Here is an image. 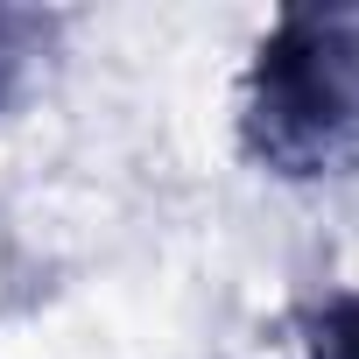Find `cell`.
Returning <instances> with one entry per match:
<instances>
[{
  "label": "cell",
  "mask_w": 359,
  "mask_h": 359,
  "mask_svg": "<svg viewBox=\"0 0 359 359\" xmlns=\"http://www.w3.org/2000/svg\"><path fill=\"white\" fill-rule=\"evenodd\" d=\"M303 359H359V289H338L310 310Z\"/></svg>",
  "instance_id": "cell-3"
},
{
  "label": "cell",
  "mask_w": 359,
  "mask_h": 359,
  "mask_svg": "<svg viewBox=\"0 0 359 359\" xmlns=\"http://www.w3.org/2000/svg\"><path fill=\"white\" fill-rule=\"evenodd\" d=\"M50 15H36V8H0V106L15 99V85L29 78V64L43 57V43H50Z\"/></svg>",
  "instance_id": "cell-2"
},
{
  "label": "cell",
  "mask_w": 359,
  "mask_h": 359,
  "mask_svg": "<svg viewBox=\"0 0 359 359\" xmlns=\"http://www.w3.org/2000/svg\"><path fill=\"white\" fill-rule=\"evenodd\" d=\"M240 148L282 184L359 162V15L289 8L268 22L240 85Z\"/></svg>",
  "instance_id": "cell-1"
}]
</instances>
